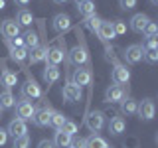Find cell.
Wrapping results in <instances>:
<instances>
[{
	"label": "cell",
	"mask_w": 158,
	"mask_h": 148,
	"mask_svg": "<svg viewBox=\"0 0 158 148\" xmlns=\"http://www.w3.org/2000/svg\"><path fill=\"white\" fill-rule=\"evenodd\" d=\"M136 115L142 118V121H152L156 115V107L152 99H142L140 103L136 105Z\"/></svg>",
	"instance_id": "obj_1"
},
{
	"label": "cell",
	"mask_w": 158,
	"mask_h": 148,
	"mask_svg": "<svg viewBox=\"0 0 158 148\" xmlns=\"http://www.w3.org/2000/svg\"><path fill=\"white\" fill-rule=\"evenodd\" d=\"M85 125H87L89 130L99 132L103 126H105V115H103L101 111H91L87 115V118H85Z\"/></svg>",
	"instance_id": "obj_2"
},
{
	"label": "cell",
	"mask_w": 158,
	"mask_h": 148,
	"mask_svg": "<svg viewBox=\"0 0 158 148\" xmlns=\"http://www.w3.org/2000/svg\"><path fill=\"white\" fill-rule=\"evenodd\" d=\"M34 113H36V107L32 105L30 101H20L18 105H16V118H20V121H32V117H34Z\"/></svg>",
	"instance_id": "obj_3"
},
{
	"label": "cell",
	"mask_w": 158,
	"mask_h": 148,
	"mask_svg": "<svg viewBox=\"0 0 158 148\" xmlns=\"http://www.w3.org/2000/svg\"><path fill=\"white\" fill-rule=\"evenodd\" d=\"M61 95H63V99H65L67 103H77V101H81V87L75 85L73 81H69V83L63 85Z\"/></svg>",
	"instance_id": "obj_4"
},
{
	"label": "cell",
	"mask_w": 158,
	"mask_h": 148,
	"mask_svg": "<svg viewBox=\"0 0 158 148\" xmlns=\"http://www.w3.org/2000/svg\"><path fill=\"white\" fill-rule=\"evenodd\" d=\"M142 56H144V49H142V46H138V43H132V46H128L125 49V59H127V63H131V65L140 63Z\"/></svg>",
	"instance_id": "obj_5"
},
{
	"label": "cell",
	"mask_w": 158,
	"mask_h": 148,
	"mask_svg": "<svg viewBox=\"0 0 158 148\" xmlns=\"http://www.w3.org/2000/svg\"><path fill=\"white\" fill-rule=\"evenodd\" d=\"M111 77H113V83H115V85H127V83L131 81V71H128L125 65L117 63V65L113 67Z\"/></svg>",
	"instance_id": "obj_6"
},
{
	"label": "cell",
	"mask_w": 158,
	"mask_h": 148,
	"mask_svg": "<svg viewBox=\"0 0 158 148\" xmlns=\"http://www.w3.org/2000/svg\"><path fill=\"white\" fill-rule=\"evenodd\" d=\"M22 97L26 99V101L28 99H40L42 97V89H40V85L34 81V79H28V81L22 85Z\"/></svg>",
	"instance_id": "obj_7"
},
{
	"label": "cell",
	"mask_w": 158,
	"mask_h": 148,
	"mask_svg": "<svg viewBox=\"0 0 158 148\" xmlns=\"http://www.w3.org/2000/svg\"><path fill=\"white\" fill-rule=\"evenodd\" d=\"M0 34H2L6 39H12V38L20 36V26H18V22H16V20H4V22L0 24Z\"/></svg>",
	"instance_id": "obj_8"
},
{
	"label": "cell",
	"mask_w": 158,
	"mask_h": 148,
	"mask_svg": "<svg viewBox=\"0 0 158 148\" xmlns=\"http://www.w3.org/2000/svg\"><path fill=\"white\" fill-rule=\"evenodd\" d=\"M52 113H53V109H49V107H46V105H44L42 109H36V113H34V117H32L34 125H36V126H48Z\"/></svg>",
	"instance_id": "obj_9"
},
{
	"label": "cell",
	"mask_w": 158,
	"mask_h": 148,
	"mask_svg": "<svg viewBox=\"0 0 158 148\" xmlns=\"http://www.w3.org/2000/svg\"><path fill=\"white\" fill-rule=\"evenodd\" d=\"M6 132H8V136L18 138V136H22V134H26V132H28V126H26V122H24V121H20V118H14V121H10Z\"/></svg>",
	"instance_id": "obj_10"
},
{
	"label": "cell",
	"mask_w": 158,
	"mask_h": 148,
	"mask_svg": "<svg viewBox=\"0 0 158 148\" xmlns=\"http://www.w3.org/2000/svg\"><path fill=\"white\" fill-rule=\"evenodd\" d=\"M125 97V89L121 85H109L105 91V101L107 103H121Z\"/></svg>",
	"instance_id": "obj_11"
},
{
	"label": "cell",
	"mask_w": 158,
	"mask_h": 148,
	"mask_svg": "<svg viewBox=\"0 0 158 148\" xmlns=\"http://www.w3.org/2000/svg\"><path fill=\"white\" fill-rule=\"evenodd\" d=\"M91 79H93L91 71H89V69H85V67H77L75 73H73V83H75V85H79V87H87L89 83H91Z\"/></svg>",
	"instance_id": "obj_12"
},
{
	"label": "cell",
	"mask_w": 158,
	"mask_h": 148,
	"mask_svg": "<svg viewBox=\"0 0 158 148\" xmlns=\"http://www.w3.org/2000/svg\"><path fill=\"white\" fill-rule=\"evenodd\" d=\"M52 26H53V30H56L57 34H63V32H67V30L71 28V18H69V14H57V16L53 18Z\"/></svg>",
	"instance_id": "obj_13"
},
{
	"label": "cell",
	"mask_w": 158,
	"mask_h": 148,
	"mask_svg": "<svg viewBox=\"0 0 158 148\" xmlns=\"http://www.w3.org/2000/svg\"><path fill=\"white\" fill-rule=\"evenodd\" d=\"M148 22H150V18H148L146 14H135V16L131 18V30L136 32V34H142L144 28L148 26Z\"/></svg>",
	"instance_id": "obj_14"
},
{
	"label": "cell",
	"mask_w": 158,
	"mask_h": 148,
	"mask_svg": "<svg viewBox=\"0 0 158 148\" xmlns=\"http://www.w3.org/2000/svg\"><path fill=\"white\" fill-rule=\"evenodd\" d=\"M69 59H71L75 65H85V63L89 61V53H87L85 47L75 46V47L71 49V56H69Z\"/></svg>",
	"instance_id": "obj_15"
},
{
	"label": "cell",
	"mask_w": 158,
	"mask_h": 148,
	"mask_svg": "<svg viewBox=\"0 0 158 148\" xmlns=\"http://www.w3.org/2000/svg\"><path fill=\"white\" fill-rule=\"evenodd\" d=\"M16 83H18V77H16V73H12L10 69H4L2 71V75H0V85H2L4 89H12V87H16Z\"/></svg>",
	"instance_id": "obj_16"
},
{
	"label": "cell",
	"mask_w": 158,
	"mask_h": 148,
	"mask_svg": "<svg viewBox=\"0 0 158 148\" xmlns=\"http://www.w3.org/2000/svg\"><path fill=\"white\" fill-rule=\"evenodd\" d=\"M97 36L101 38L103 42H109V39L117 38L115 36V30H113V22H105V20H103V22H101V28H99V32H97Z\"/></svg>",
	"instance_id": "obj_17"
},
{
	"label": "cell",
	"mask_w": 158,
	"mask_h": 148,
	"mask_svg": "<svg viewBox=\"0 0 158 148\" xmlns=\"http://www.w3.org/2000/svg\"><path fill=\"white\" fill-rule=\"evenodd\" d=\"M59 77H61V71L57 69V65H46V69H44V81L48 85L59 81Z\"/></svg>",
	"instance_id": "obj_18"
},
{
	"label": "cell",
	"mask_w": 158,
	"mask_h": 148,
	"mask_svg": "<svg viewBox=\"0 0 158 148\" xmlns=\"http://www.w3.org/2000/svg\"><path fill=\"white\" fill-rule=\"evenodd\" d=\"M136 105H138V103L132 97H123V101H121V113H123V115H127V117L136 115Z\"/></svg>",
	"instance_id": "obj_19"
},
{
	"label": "cell",
	"mask_w": 158,
	"mask_h": 148,
	"mask_svg": "<svg viewBox=\"0 0 158 148\" xmlns=\"http://www.w3.org/2000/svg\"><path fill=\"white\" fill-rule=\"evenodd\" d=\"M125 128H127V122H125V118L123 117H115V118H111V122H109V132L111 134H123L125 132Z\"/></svg>",
	"instance_id": "obj_20"
},
{
	"label": "cell",
	"mask_w": 158,
	"mask_h": 148,
	"mask_svg": "<svg viewBox=\"0 0 158 148\" xmlns=\"http://www.w3.org/2000/svg\"><path fill=\"white\" fill-rule=\"evenodd\" d=\"M71 134H67V132H63V130H57L56 132V136H53V144H56L57 148H69L71 146Z\"/></svg>",
	"instance_id": "obj_21"
},
{
	"label": "cell",
	"mask_w": 158,
	"mask_h": 148,
	"mask_svg": "<svg viewBox=\"0 0 158 148\" xmlns=\"http://www.w3.org/2000/svg\"><path fill=\"white\" fill-rule=\"evenodd\" d=\"M46 53H48V47H46V46H38V47H34L32 51L28 53L30 63H40V61H44V59H46Z\"/></svg>",
	"instance_id": "obj_22"
},
{
	"label": "cell",
	"mask_w": 158,
	"mask_h": 148,
	"mask_svg": "<svg viewBox=\"0 0 158 148\" xmlns=\"http://www.w3.org/2000/svg\"><path fill=\"white\" fill-rule=\"evenodd\" d=\"M16 22H18V26H32V22H34V16H32V12L26 8H20L18 10V14H16Z\"/></svg>",
	"instance_id": "obj_23"
},
{
	"label": "cell",
	"mask_w": 158,
	"mask_h": 148,
	"mask_svg": "<svg viewBox=\"0 0 158 148\" xmlns=\"http://www.w3.org/2000/svg\"><path fill=\"white\" fill-rule=\"evenodd\" d=\"M46 59H48V65H57V63L63 61V51L59 47H52V49H48Z\"/></svg>",
	"instance_id": "obj_24"
},
{
	"label": "cell",
	"mask_w": 158,
	"mask_h": 148,
	"mask_svg": "<svg viewBox=\"0 0 158 148\" xmlns=\"http://www.w3.org/2000/svg\"><path fill=\"white\" fill-rule=\"evenodd\" d=\"M107 146H109L107 140L103 136L95 134V132H93L89 138H85V148H107Z\"/></svg>",
	"instance_id": "obj_25"
},
{
	"label": "cell",
	"mask_w": 158,
	"mask_h": 148,
	"mask_svg": "<svg viewBox=\"0 0 158 148\" xmlns=\"http://www.w3.org/2000/svg\"><path fill=\"white\" fill-rule=\"evenodd\" d=\"M14 105H16V97L12 95V91L6 89V91L0 93V109H2V111L4 109H12Z\"/></svg>",
	"instance_id": "obj_26"
},
{
	"label": "cell",
	"mask_w": 158,
	"mask_h": 148,
	"mask_svg": "<svg viewBox=\"0 0 158 148\" xmlns=\"http://www.w3.org/2000/svg\"><path fill=\"white\" fill-rule=\"evenodd\" d=\"M10 57L18 63H24V59L28 57V47H12L10 49Z\"/></svg>",
	"instance_id": "obj_27"
},
{
	"label": "cell",
	"mask_w": 158,
	"mask_h": 148,
	"mask_svg": "<svg viewBox=\"0 0 158 148\" xmlns=\"http://www.w3.org/2000/svg\"><path fill=\"white\" fill-rule=\"evenodd\" d=\"M95 4L89 0V2H83V4H79L77 6V10H79V14L81 16H85V18H89V16H95Z\"/></svg>",
	"instance_id": "obj_28"
},
{
	"label": "cell",
	"mask_w": 158,
	"mask_h": 148,
	"mask_svg": "<svg viewBox=\"0 0 158 148\" xmlns=\"http://www.w3.org/2000/svg\"><path fill=\"white\" fill-rule=\"evenodd\" d=\"M24 46H26L28 49L38 47V46H40V38H38V34H36V32H28L26 36H24Z\"/></svg>",
	"instance_id": "obj_29"
},
{
	"label": "cell",
	"mask_w": 158,
	"mask_h": 148,
	"mask_svg": "<svg viewBox=\"0 0 158 148\" xmlns=\"http://www.w3.org/2000/svg\"><path fill=\"white\" fill-rule=\"evenodd\" d=\"M63 122H65V117H63L61 113L53 111V113H52V117H49V126H53V128H56V130H59Z\"/></svg>",
	"instance_id": "obj_30"
},
{
	"label": "cell",
	"mask_w": 158,
	"mask_h": 148,
	"mask_svg": "<svg viewBox=\"0 0 158 148\" xmlns=\"http://www.w3.org/2000/svg\"><path fill=\"white\" fill-rule=\"evenodd\" d=\"M101 22H103V20L99 18V16H89V18H85V26L91 30L93 34L99 32V28H101Z\"/></svg>",
	"instance_id": "obj_31"
},
{
	"label": "cell",
	"mask_w": 158,
	"mask_h": 148,
	"mask_svg": "<svg viewBox=\"0 0 158 148\" xmlns=\"http://www.w3.org/2000/svg\"><path fill=\"white\" fill-rule=\"evenodd\" d=\"M59 130H63V132H67V134H75L77 132V122H73V121H67L65 118V122H63L61 125V128H59Z\"/></svg>",
	"instance_id": "obj_32"
},
{
	"label": "cell",
	"mask_w": 158,
	"mask_h": 148,
	"mask_svg": "<svg viewBox=\"0 0 158 148\" xmlns=\"http://www.w3.org/2000/svg\"><path fill=\"white\" fill-rule=\"evenodd\" d=\"M142 49H158V38L156 36H146L144 43H142Z\"/></svg>",
	"instance_id": "obj_33"
},
{
	"label": "cell",
	"mask_w": 158,
	"mask_h": 148,
	"mask_svg": "<svg viewBox=\"0 0 158 148\" xmlns=\"http://www.w3.org/2000/svg\"><path fill=\"white\" fill-rule=\"evenodd\" d=\"M30 146V136L28 134H22L18 138H14V148H28Z\"/></svg>",
	"instance_id": "obj_34"
},
{
	"label": "cell",
	"mask_w": 158,
	"mask_h": 148,
	"mask_svg": "<svg viewBox=\"0 0 158 148\" xmlns=\"http://www.w3.org/2000/svg\"><path fill=\"white\" fill-rule=\"evenodd\" d=\"M142 59H146L148 63H156L158 61V49H144Z\"/></svg>",
	"instance_id": "obj_35"
},
{
	"label": "cell",
	"mask_w": 158,
	"mask_h": 148,
	"mask_svg": "<svg viewBox=\"0 0 158 148\" xmlns=\"http://www.w3.org/2000/svg\"><path fill=\"white\" fill-rule=\"evenodd\" d=\"M113 30H115V36H123V34L127 32V26L123 20H115L113 22Z\"/></svg>",
	"instance_id": "obj_36"
},
{
	"label": "cell",
	"mask_w": 158,
	"mask_h": 148,
	"mask_svg": "<svg viewBox=\"0 0 158 148\" xmlns=\"http://www.w3.org/2000/svg\"><path fill=\"white\" fill-rule=\"evenodd\" d=\"M6 42H8L10 49H12V47H26V46H24V38H20V36L12 38V39H6Z\"/></svg>",
	"instance_id": "obj_37"
},
{
	"label": "cell",
	"mask_w": 158,
	"mask_h": 148,
	"mask_svg": "<svg viewBox=\"0 0 158 148\" xmlns=\"http://www.w3.org/2000/svg\"><path fill=\"white\" fill-rule=\"evenodd\" d=\"M118 6L123 10H132L136 6V0H118Z\"/></svg>",
	"instance_id": "obj_38"
},
{
	"label": "cell",
	"mask_w": 158,
	"mask_h": 148,
	"mask_svg": "<svg viewBox=\"0 0 158 148\" xmlns=\"http://www.w3.org/2000/svg\"><path fill=\"white\" fill-rule=\"evenodd\" d=\"M156 32H158L156 24L154 22H148V26L144 28V32H142V34H146V36H156Z\"/></svg>",
	"instance_id": "obj_39"
},
{
	"label": "cell",
	"mask_w": 158,
	"mask_h": 148,
	"mask_svg": "<svg viewBox=\"0 0 158 148\" xmlns=\"http://www.w3.org/2000/svg\"><path fill=\"white\" fill-rule=\"evenodd\" d=\"M71 148H85V138H71Z\"/></svg>",
	"instance_id": "obj_40"
},
{
	"label": "cell",
	"mask_w": 158,
	"mask_h": 148,
	"mask_svg": "<svg viewBox=\"0 0 158 148\" xmlns=\"http://www.w3.org/2000/svg\"><path fill=\"white\" fill-rule=\"evenodd\" d=\"M6 142H8V132H6V128H0V148L6 144Z\"/></svg>",
	"instance_id": "obj_41"
},
{
	"label": "cell",
	"mask_w": 158,
	"mask_h": 148,
	"mask_svg": "<svg viewBox=\"0 0 158 148\" xmlns=\"http://www.w3.org/2000/svg\"><path fill=\"white\" fill-rule=\"evenodd\" d=\"M38 148H56V144H53V140H40Z\"/></svg>",
	"instance_id": "obj_42"
},
{
	"label": "cell",
	"mask_w": 158,
	"mask_h": 148,
	"mask_svg": "<svg viewBox=\"0 0 158 148\" xmlns=\"http://www.w3.org/2000/svg\"><path fill=\"white\" fill-rule=\"evenodd\" d=\"M14 2H16V6H28L30 0H14Z\"/></svg>",
	"instance_id": "obj_43"
},
{
	"label": "cell",
	"mask_w": 158,
	"mask_h": 148,
	"mask_svg": "<svg viewBox=\"0 0 158 148\" xmlns=\"http://www.w3.org/2000/svg\"><path fill=\"white\" fill-rule=\"evenodd\" d=\"M73 2H75L77 6H79V4H83V2H89V0H73Z\"/></svg>",
	"instance_id": "obj_44"
},
{
	"label": "cell",
	"mask_w": 158,
	"mask_h": 148,
	"mask_svg": "<svg viewBox=\"0 0 158 148\" xmlns=\"http://www.w3.org/2000/svg\"><path fill=\"white\" fill-rule=\"evenodd\" d=\"M53 2H56V4H65L67 0H53Z\"/></svg>",
	"instance_id": "obj_45"
},
{
	"label": "cell",
	"mask_w": 158,
	"mask_h": 148,
	"mask_svg": "<svg viewBox=\"0 0 158 148\" xmlns=\"http://www.w3.org/2000/svg\"><path fill=\"white\" fill-rule=\"evenodd\" d=\"M4 8V0H0V10H2Z\"/></svg>",
	"instance_id": "obj_46"
},
{
	"label": "cell",
	"mask_w": 158,
	"mask_h": 148,
	"mask_svg": "<svg viewBox=\"0 0 158 148\" xmlns=\"http://www.w3.org/2000/svg\"><path fill=\"white\" fill-rule=\"evenodd\" d=\"M150 4H154V6H156V4H158V0H150Z\"/></svg>",
	"instance_id": "obj_47"
},
{
	"label": "cell",
	"mask_w": 158,
	"mask_h": 148,
	"mask_svg": "<svg viewBox=\"0 0 158 148\" xmlns=\"http://www.w3.org/2000/svg\"><path fill=\"white\" fill-rule=\"evenodd\" d=\"M0 118H2V109H0Z\"/></svg>",
	"instance_id": "obj_48"
},
{
	"label": "cell",
	"mask_w": 158,
	"mask_h": 148,
	"mask_svg": "<svg viewBox=\"0 0 158 148\" xmlns=\"http://www.w3.org/2000/svg\"><path fill=\"white\" fill-rule=\"evenodd\" d=\"M69 148H71V146H69Z\"/></svg>",
	"instance_id": "obj_49"
},
{
	"label": "cell",
	"mask_w": 158,
	"mask_h": 148,
	"mask_svg": "<svg viewBox=\"0 0 158 148\" xmlns=\"http://www.w3.org/2000/svg\"><path fill=\"white\" fill-rule=\"evenodd\" d=\"M107 148H109V146H107Z\"/></svg>",
	"instance_id": "obj_50"
}]
</instances>
